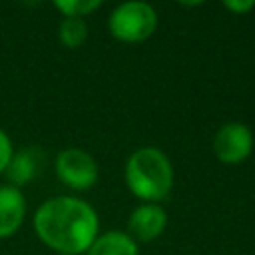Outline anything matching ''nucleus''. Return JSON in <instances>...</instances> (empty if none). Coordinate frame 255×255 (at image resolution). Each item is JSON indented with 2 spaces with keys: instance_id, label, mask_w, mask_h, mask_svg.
Returning <instances> with one entry per match:
<instances>
[{
  "instance_id": "nucleus-1",
  "label": "nucleus",
  "mask_w": 255,
  "mask_h": 255,
  "mask_svg": "<svg viewBox=\"0 0 255 255\" xmlns=\"http://www.w3.org/2000/svg\"><path fill=\"white\" fill-rule=\"evenodd\" d=\"M32 227L38 239L56 255H82L100 235V217L86 199L56 195L36 207Z\"/></svg>"
},
{
  "instance_id": "nucleus-2",
  "label": "nucleus",
  "mask_w": 255,
  "mask_h": 255,
  "mask_svg": "<svg viewBox=\"0 0 255 255\" xmlns=\"http://www.w3.org/2000/svg\"><path fill=\"white\" fill-rule=\"evenodd\" d=\"M124 179L129 193L141 203H159L171 193L175 171L165 151L153 145H143L131 151L126 159Z\"/></svg>"
},
{
  "instance_id": "nucleus-3",
  "label": "nucleus",
  "mask_w": 255,
  "mask_h": 255,
  "mask_svg": "<svg viewBox=\"0 0 255 255\" xmlns=\"http://www.w3.org/2000/svg\"><path fill=\"white\" fill-rule=\"evenodd\" d=\"M108 30L112 38L124 44L145 42L157 30V12L143 0L122 2L108 16Z\"/></svg>"
},
{
  "instance_id": "nucleus-4",
  "label": "nucleus",
  "mask_w": 255,
  "mask_h": 255,
  "mask_svg": "<svg viewBox=\"0 0 255 255\" xmlns=\"http://www.w3.org/2000/svg\"><path fill=\"white\" fill-rule=\"evenodd\" d=\"M56 177L62 185L74 191L92 189L98 183L100 167L92 153L82 147H66L56 155L54 161Z\"/></svg>"
},
{
  "instance_id": "nucleus-5",
  "label": "nucleus",
  "mask_w": 255,
  "mask_h": 255,
  "mask_svg": "<svg viewBox=\"0 0 255 255\" xmlns=\"http://www.w3.org/2000/svg\"><path fill=\"white\" fill-rule=\"evenodd\" d=\"M255 145L253 131L243 122H227L213 135V153L225 165L243 163Z\"/></svg>"
},
{
  "instance_id": "nucleus-6",
  "label": "nucleus",
  "mask_w": 255,
  "mask_h": 255,
  "mask_svg": "<svg viewBox=\"0 0 255 255\" xmlns=\"http://www.w3.org/2000/svg\"><path fill=\"white\" fill-rule=\"evenodd\" d=\"M167 227V211L159 203H141L128 217V235L139 243L155 241Z\"/></svg>"
},
{
  "instance_id": "nucleus-7",
  "label": "nucleus",
  "mask_w": 255,
  "mask_h": 255,
  "mask_svg": "<svg viewBox=\"0 0 255 255\" xmlns=\"http://www.w3.org/2000/svg\"><path fill=\"white\" fill-rule=\"evenodd\" d=\"M26 197L14 185H0V239L12 237L24 223Z\"/></svg>"
},
{
  "instance_id": "nucleus-8",
  "label": "nucleus",
  "mask_w": 255,
  "mask_h": 255,
  "mask_svg": "<svg viewBox=\"0 0 255 255\" xmlns=\"http://www.w3.org/2000/svg\"><path fill=\"white\" fill-rule=\"evenodd\" d=\"M40 157H42V153L36 147H24V149L14 151L12 161L4 171L8 177V185H14L20 189L22 185L30 183L38 175V169L42 163Z\"/></svg>"
},
{
  "instance_id": "nucleus-9",
  "label": "nucleus",
  "mask_w": 255,
  "mask_h": 255,
  "mask_svg": "<svg viewBox=\"0 0 255 255\" xmlns=\"http://www.w3.org/2000/svg\"><path fill=\"white\" fill-rule=\"evenodd\" d=\"M88 255H139V245L120 229H110L100 233L90 249Z\"/></svg>"
},
{
  "instance_id": "nucleus-10",
  "label": "nucleus",
  "mask_w": 255,
  "mask_h": 255,
  "mask_svg": "<svg viewBox=\"0 0 255 255\" xmlns=\"http://www.w3.org/2000/svg\"><path fill=\"white\" fill-rule=\"evenodd\" d=\"M58 40L64 48L76 50L88 40V24L84 18H62L58 24Z\"/></svg>"
},
{
  "instance_id": "nucleus-11",
  "label": "nucleus",
  "mask_w": 255,
  "mask_h": 255,
  "mask_svg": "<svg viewBox=\"0 0 255 255\" xmlns=\"http://www.w3.org/2000/svg\"><path fill=\"white\" fill-rule=\"evenodd\" d=\"M102 6V0H56L54 8L64 18H86Z\"/></svg>"
},
{
  "instance_id": "nucleus-12",
  "label": "nucleus",
  "mask_w": 255,
  "mask_h": 255,
  "mask_svg": "<svg viewBox=\"0 0 255 255\" xmlns=\"http://www.w3.org/2000/svg\"><path fill=\"white\" fill-rule=\"evenodd\" d=\"M12 155H14V143L10 135L0 128V173L6 171V167L12 161Z\"/></svg>"
},
{
  "instance_id": "nucleus-13",
  "label": "nucleus",
  "mask_w": 255,
  "mask_h": 255,
  "mask_svg": "<svg viewBox=\"0 0 255 255\" xmlns=\"http://www.w3.org/2000/svg\"><path fill=\"white\" fill-rule=\"evenodd\" d=\"M223 8L225 10H229L231 14H247V12H251L253 8H255V0H225L223 2Z\"/></svg>"
}]
</instances>
